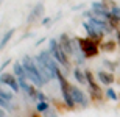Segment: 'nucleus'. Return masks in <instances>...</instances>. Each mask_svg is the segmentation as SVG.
<instances>
[{
    "label": "nucleus",
    "mask_w": 120,
    "mask_h": 117,
    "mask_svg": "<svg viewBox=\"0 0 120 117\" xmlns=\"http://www.w3.org/2000/svg\"><path fill=\"white\" fill-rule=\"evenodd\" d=\"M22 64H23V69H25V72H27V78L33 83V84L36 86V87H42V86H45L47 83L44 81V78L41 77L39 70H38V66H36L34 63V58H31V56H23L22 58Z\"/></svg>",
    "instance_id": "nucleus-1"
},
{
    "label": "nucleus",
    "mask_w": 120,
    "mask_h": 117,
    "mask_svg": "<svg viewBox=\"0 0 120 117\" xmlns=\"http://www.w3.org/2000/svg\"><path fill=\"white\" fill-rule=\"evenodd\" d=\"M49 50L50 53L53 55V58L58 61V64H61L62 67L67 70V73L70 72V61H69V56L66 55V52L61 49V45H59L58 39H52L49 41Z\"/></svg>",
    "instance_id": "nucleus-2"
},
{
    "label": "nucleus",
    "mask_w": 120,
    "mask_h": 117,
    "mask_svg": "<svg viewBox=\"0 0 120 117\" xmlns=\"http://www.w3.org/2000/svg\"><path fill=\"white\" fill-rule=\"evenodd\" d=\"M78 42H80V49L86 58H94V56H97L100 53V44L92 41L89 36L78 38Z\"/></svg>",
    "instance_id": "nucleus-3"
},
{
    "label": "nucleus",
    "mask_w": 120,
    "mask_h": 117,
    "mask_svg": "<svg viewBox=\"0 0 120 117\" xmlns=\"http://www.w3.org/2000/svg\"><path fill=\"white\" fill-rule=\"evenodd\" d=\"M84 73H86V80H87V86H89V89H90V98L95 100V102L103 100V89H101V86L95 81L92 72H90L89 69H86Z\"/></svg>",
    "instance_id": "nucleus-4"
},
{
    "label": "nucleus",
    "mask_w": 120,
    "mask_h": 117,
    "mask_svg": "<svg viewBox=\"0 0 120 117\" xmlns=\"http://www.w3.org/2000/svg\"><path fill=\"white\" fill-rule=\"evenodd\" d=\"M39 56H41V59L44 61V64L49 67V70H50V73H52L53 80H56V75L61 72V69H59L58 61L53 58V55L50 53V50H41Z\"/></svg>",
    "instance_id": "nucleus-5"
},
{
    "label": "nucleus",
    "mask_w": 120,
    "mask_h": 117,
    "mask_svg": "<svg viewBox=\"0 0 120 117\" xmlns=\"http://www.w3.org/2000/svg\"><path fill=\"white\" fill-rule=\"evenodd\" d=\"M70 92H72V97H73V102H75L76 106H80V108H87V106H89V97H87L78 86L72 84Z\"/></svg>",
    "instance_id": "nucleus-6"
},
{
    "label": "nucleus",
    "mask_w": 120,
    "mask_h": 117,
    "mask_svg": "<svg viewBox=\"0 0 120 117\" xmlns=\"http://www.w3.org/2000/svg\"><path fill=\"white\" fill-rule=\"evenodd\" d=\"M0 83H2L3 86H8L9 89L13 91V92H16V94L20 91V86H19L17 77H16V75H13V73H9V72L0 73Z\"/></svg>",
    "instance_id": "nucleus-7"
},
{
    "label": "nucleus",
    "mask_w": 120,
    "mask_h": 117,
    "mask_svg": "<svg viewBox=\"0 0 120 117\" xmlns=\"http://www.w3.org/2000/svg\"><path fill=\"white\" fill-rule=\"evenodd\" d=\"M83 27H84L86 33H87V36H89L92 41H95L97 44H101V42H103L105 33H103L101 30H98V28H95V27L92 25V23H89V22H84V23H83Z\"/></svg>",
    "instance_id": "nucleus-8"
},
{
    "label": "nucleus",
    "mask_w": 120,
    "mask_h": 117,
    "mask_svg": "<svg viewBox=\"0 0 120 117\" xmlns=\"http://www.w3.org/2000/svg\"><path fill=\"white\" fill-rule=\"evenodd\" d=\"M97 78H98V83L103 84V86H111L112 83L116 81L114 73H112L111 70H105V69H101V70L97 72Z\"/></svg>",
    "instance_id": "nucleus-9"
},
{
    "label": "nucleus",
    "mask_w": 120,
    "mask_h": 117,
    "mask_svg": "<svg viewBox=\"0 0 120 117\" xmlns=\"http://www.w3.org/2000/svg\"><path fill=\"white\" fill-rule=\"evenodd\" d=\"M34 63H36V66H38V70H39V73H41V77L44 78V81L45 83H49V81H52L53 80V77H52V73H50V70H49V67L44 64V61L41 59V56L38 55L34 58Z\"/></svg>",
    "instance_id": "nucleus-10"
},
{
    "label": "nucleus",
    "mask_w": 120,
    "mask_h": 117,
    "mask_svg": "<svg viewBox=\"0 0 120 117\" xmlns=\"http://www.w3.org/2000/svg\"><path fill=\"white\" fill-rule=\"evenodd\" d=\"M59 45H61V49L66 52L67 56H73V47H72V39L69 38V34H66V33H62L61 36H59L58 39Z\"/></svg>",
    "instance_id": "nucleus-11"
},
{
    "label": "nucleus",
    "mask_w": 120,
    "mask_h": 117,
    "mask_svg": "<svg viewBox=\"0 0 120 117\" xmlns=\"http://www.w3.org/2000/svg\"><path fill=\"white\" fill-rule=\"evenodd\" d=\"M90 9H92V13L95 14V16L103 17V19H106V20L109 19V16H111V13L105 8V5H103L101 2H94V3L90 5Z\"/></svg>",
    "instance_id": "nucleus-12"
},
{
    "label": "nucleus",
    "mask_w": 120,
    "mask_h": 117,
    "mask_svg": "<svg viewBox=\"0 0 120 117\" xmlns=\"http://www.w3.org/2000/svg\"><path fill=\"white\" fill-rule=\"evenodd\" d=\"M42 14H44V3H42V2H39L38 5H34V8L31 9V13H30V16H28L27 22L28 23H33L34 20H38Z\"/></svg>",
    "instance_id": "nucleus-13"
},
{
    "label": "nucleus",
    "mask_w": 120,
    "mask_h": 117,
    "mask_svg": "<svg viewBox=\"0 0 120 117\" xmlns=\"http://www.w3.org/2000/svg\"><path fill=\"white\" fill-rule=\"evenodd\" d=\"M13 72L17 78H27V72H25V69H23L22 61H16V63L13 64Z\"/></svg>",
    "instance_id": "nucleus-14"
},
{
    "label": "nucleus",
    "mask_w": 120,
    "mask_h": 117,
    "mask_svg": "<svg viewBox=\"0 0 120 117\" xmlns=\"http://www.w3.org/2000/svg\"><path fill=\"white\" fill-rule=\"evenodd\" d=\"M72 73H73L75 80L78 81V84H86V83H87V80H86V73H84V70H81L80 67H75L73 70H72Z\"/></svg>",
    "instance_id": "nucleus-15"
},
{
    "label": "nucleus",
    "mask_w": 120,
    "mask_h": 117,
    "mask_svg": "<svg viewBox=\"0 0 120 117\" xmlns=\"http://www.w3.org/2000/svg\"><path fill=\"white\" fill-rule=\"evenodd\" d=\"M117 42L116 41H103L101 44H100V49L103 50V52H108V53H111V52H116V47H117Z\"/></svg>",
    "instance_id": "nucleus-16"
},
{
    "label": "nucleus",
    "mask_w": 120,
    "mask_h": 117,
    "mask_svg": "<svg viewBox=\"0 0 120 117\" xmlns=\"http://www.w3.org/2000/svg\"><path fill=\"white\" fill-rule=\"evenodd\" d=\"M14 33H16V28H9L8 31L3 34V38H2V41H0V50H3L5 47H6V44H8L9 41H11V38L14 36Z\"/></svg>",
    "instance_id": "nucleus-17"
},
{
    "label": "nucleus",
    "mask_w": 120,
    "mask_h": 117,
    "mask_svg": "<svg viewBox=\"0 0 120 117\" xmlns=\"http://www.w3.org/2000/svg\"><path fill=\"white\" fill-rule=\"evenodd\" d=\"M0 108L2 109H6V111H14V105H13V102H8L6 98H3L2 95H0Z\"/></svg>",
    "instance_id": "nucleus-18"
},
{
    "label": "nucleus",
    "mask_w": 120,
    "mask_h": 117,
    "mask_svg": "<svg viewBox=\"0 0 120 117\" xmlns=\"http://www.w3.org/2000/svg\"><path fill=\"white\" fill-rule=\"evenodd\" d=\"M49 108H50L49 102H38V105H36V111H38V113H41V114H44Z\"/></svg>",
    "instance_id": "nucleus-19"
},
{
    "label": "nucleus",
    "mask_w": 120,
    "mask_h": 117,
    "mask_svg": "<svg viewBox=\"0 0 120 117\" xmlns=\"http://www.w3.org/2000/svg\"><path fill=\"white\" fill-rule=\"evenodd\" d=\"M105 95H106V97H108L109 100H117V98H119L117 92H116L114 89H112V87H108V89H106V92H105Z\"/></svg>",
    "instance_id": "nucleus-20"
},
{
    "label": "nucleus",
    "mask_w": 120,
    "mask_h": 117,
    "mask_svg": "<svg viewBox=\"0 0 120 117\" xmlns=\"http://www.w3.org/2000/svg\"><path fill=\"white\" fill-rule=\"evenodd\" d=\"M101 3L105 5V8L108 9V11H109V13H111L112 9L116 8L117 5H116V2H114V0H101Z\"/></svg>",
    "instance_id": "nucleus-21"
},
{
    "label": "nucleus",
    "mask_w": 120,
    "mask_h": 117,
    "mask_svg": "<svg viewBox=\"0 0 120 117\" xmlns=\"http://www.w3.org/2000/svg\"><path fill=\"white\" fill-rule=\"evenodd\" d=\"M44 117H59V116H58V113H56L55 109L49 108V109H47V111L44 113Z\"/></svg>",
    "instance_id": "nucleus-22"
},
{
    "label": "nucleus",
    "mask_w": 120,
    "mask_h": 117,
    "mask_svg": "<svg viewBox=\"0 0 120 117\" xmlns=\"http://www.w3.org/2000/svg\"><path fill=\"white\" fill-rule=\"evenodd\" d=\"M9 64H11V59H9V58H8V59H5L3 63H2V66H0V73H3V72H5V69L8 67Z\"/></svg>",
    "instance_id": "nucleus-23"
},
{
    "label": "nucleus",
    "mask_w": 120,
    "mask_h": 117,
    "mask_svg": "<svg viewBox=\"0 0 120 117\" xmlns=\"http://www.w3.org/2000/svg\"><path fill=\"white\" fill-rule=\"evenodd\" d=\"M38 102H47V95H45L41 89H39V92H38Z\"/></svg>",
    "instance_id": "nucleus-24"
},
{
    "label": "nucleus",
    "mask_w": 120,
    "mask_h": 117,
    "mask_svg": "<svg viewBox=\"0 0 120 117\" xmlns=\"http://www.w3.org/2000/svg\"><path fill=\"white\" fill-rule=\"evenodd\" d=\"M50 22H52V17H44L42 20H41V25L47 27V25H50Z\"/></svg>",
    "instance_id": "nucleus-25"
},
{
    "label": "nucleus",
    "mask_w": 120,
    "mask_h": 117,
    "mask_svg": "<svg viewBox=\"0 0 120 117\" xmlns=\"http://www.w3.org/2000/svg\"><path fill=\"white\" fill-rule=\"evenodd\" d=\"M103 63H105V66H108V67L111 69V72H112V69L116 67V66H114V64H112V63H109V61H103Z\"/></svg>",
    "instance_id": "nucleus-26"
},
{
    "label": "nucleus",
    "mask_w": 120,
    "mask_h": 117,
    "mask_svg": "<svg viewBox=\"0 0 120 117\" xmlns=\"http://www.w3.org/2000/svg\"><path fill=\"white\" fill-rule=\"evenodd\" d=\"M116 39H117V44L120 47V30H116Z\"/></svg>",
    "instance_id": "nucleus-27"
},
{
    "label": "nucleus",
    "mask_w": 120,
    "mask_h": 117,
    "mask_svg": "<svg viewBox=\"0 0 120 117\" xmlns=\"http://www.w3.org/2000/svg\"><path fill=\"white\" fill-rule=\"evenodd\" d=\"M44 41H45V38H41V39H38V41H36V47H38V45H41V44H42V42H44Z\"/></svg>",
    "instance_id": "nucleus-28"
},
{
    "label": "nucleus",
    "mask_w": 120,
    "mask_h": 117,
    "mask_svg": "<svg viewBox=\"0 0 120 117\" xmlns=\"http://www.w3.org/2000/svg\"><path fill=\"white\" fill-rule=\"evenodd\" d=\"M0 3H2V0H0Z\"/></svg>",
    "instance_id": "nucleus-29"
}]
</instances>
